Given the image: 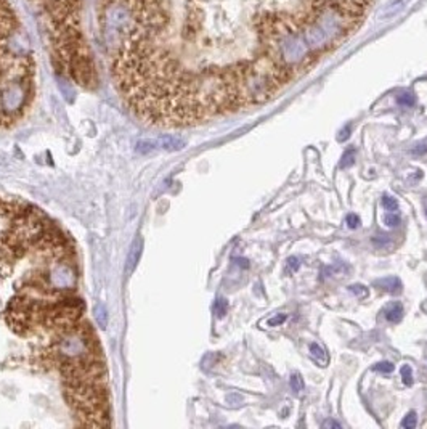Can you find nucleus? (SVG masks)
I'll list each match as a JSON object with an SVG mask.
<instances>
[{
  "label": "nucleus",
  "instance_id": "f257e3e1",
  "mask_svg": "<svg viewBox=\"0 0 427 429\" xmlns=\"http://www.w3.org/2000/svg\"><path fill=\"white\" fill-rule=\"evenodd\" d=\"M43 338V362L63 381L64 399L81 426H109V394L103 351L88 321L82 317L56 326Z\"/></svg>",
  "mask_w": 427,
  "mask_h": 429
},
{
  "label": "nucleus",
  "instance_id": "f03ea898",
  "mask_svg": "<svg viewBox=\"0 0 427 429\" xmlns=\"http://www.w3.org/2000/svg\"><path fill=\"white\" fill-rule=\"evenodd\" d=\"M324 37L336 48L350 36L353 27H357L358 18L339 0H312L307 13Z\"/></svg>",
  "mask_w": 427,
  "mask_h": 429
},
{
  "label": "nucleus",
  "instance_id": "7ed1b4c3",
  "mask_svg": "<svg viewBox=\"0 0 427 429\" xmlns=\"http://www.w3.org/2000/svg\"><path fill=\"white\" fill-rule=\"evenodd\" d=\"M376 286L382 288L384 291H389V293H400L402 291V281L395 278V276H390V278H382V280H378L374 283Z\"/></svg>",
  "mask_w": 427,
  "mask_h": 429
},
{
  "label": "nucleus",
  "instance_id": "20e7f679",
  "mask_svg": "<svg viewBox=\"0 0 427 429\" xmlns=\"http://www.w3.org/2000/svg\"><path fill=\"white\" fill-rule=\"evenodd\" d=\"M385 318L390 321V323H398L403 318V307L398 302L390 304L385 310Z\"/></svg>",
  "mask_w": 427,
  "mask_h": 429
},
{
  "label": "nucleus",
  "instance_id": "39448f33",
  "mask_svg": "<svg viewBox=\"0 0 427 429\" xmlns=\"http://www.w3.org/2000/svg\"><path fill=\"white\" fill-rule=\"evenodd\" d=\"M310 354H312V357L320 363V366H326V363H328V357H326V352L318 346L317 342L310 344Z\"/></svg>",
  "mask_w": 427,
  "mask_h": 429
},
{
  "label": "nucleus",
  "instance_id": "423d86ee",
  "mask_svg": "<svg viewBox=\"0 0 427 429\" xmlns=\"http://www.w3.org/2000/svg\"><path fill=\"white\" fill-rule=\"evenodd\" d=\"M353 162H355V148H348L341 158L339 167L341 169H347V167H350Z\"/></svg>",
  "mask_w": 427,
  "mask_h": 429
},
{
  "label": "nucleus",
  "instance_id": "0eeeda50",
  "mask_svg": "<svg viewBox=\"0 0 427 429\" xmlns=\"http://www.w3.org/2000/svg\"><path fill=\"white\" fill-rule=\"evenodd\" d=\"M397 101H398V105L406 106V108H411V106L416 105V97L411 92H403V93L398 95Z\"/></svg>",
  "mask_w": 427,
  "mask_h": 429
},
{
  "label": "nucleus",
  "instance_id": "6e6552de",
  "mask_svg": "<svg viewBox=\"0 0 427 429\" xmlns=\"http://www.w3.org/2000/svg\"><path fill=\"white\" fill-rule=\"evenodd\" d=\"M289 383H291V387H292V391H296V392H300L302 389H303V380H302V376H300V375H297V373L291 375V380H289Z\"/></svg>",
  "mask_w": 427,
  "mask_h": 429
},
{
  "label": "nucleus",
  "instance_id": "1a4fd4ad",
  "mask_svg": "<svg viewBox=\"0 0 427 429\" xmlns=\"http://www.w3.org/2000/svg\"><path fill=\"white\" fill-rule=\"evenodd\" d=\"M416 423H418L416 413H414V411H409V413L405 416V420L402 421V428H405V429H413L416 426Z\"/></svg>",
  "mask_w": 427,
  "mask_h": 429
},
{
  "label": "nucleus",
  "instance_id": "9d476101",
  "mask_svg": "<svg viewBox=\"0 0 427 429\" xmlns=\"http://www.w3.org/2000/svg\"><path fill=\"white\" fill-rule=\"evenodd\" d=\"M402 378H403V383L406 386L413 384V371H411V366H409V365H403L402 366Z\"/></svg>",
  "mask_w": 427,
  "mask_h": 429
},
{
  "label": "nucleus",
  "instance_id": "9b49d317",
  "mask_svg": "<svg viewBox=\"0 0 427 429\" xmlns=\"http://www.w3.org/2000/svg\"><path fill=\"white\" fill-rule=\"evenodd\" d=\"M382 206H384L385 209L390 211V212L398 209V203H397L395 198H392V196H384V198H382Z\"/></svg>",
  "mask_w": 427,
  "mask_h": 429
},
{
  "label": "nucleus",
  "instance_id": "f8f14e48",
  "mask_svg": "<svg viewBox=\"0 0 427 429\" xmlns=\"http://www.w3.org/2000/svg\"><path fill=\"white\" fill-rule=\"evenodd\" d=\"M393 368H395V366H393L392 362H379L373 366L374 371H381V373H392Z\"/></svg>",
  "mask_w": 427,
  "mask_h": 429
},
{
  "label": "nucleus",
  "instance_id": "ddd939ff",
  "mask_svg": "<svg viewBox=\"0 0 427 429\" xmlns=\"http://www.w3.org/2000/svg\"><path fill=\"white\" fill-rule=\"evenodd\" d=\"M348 291H352L353 294H357V296H368L366 286H362V285H352V286H348Z\"/></svg>",
  "mask_w": 427,
  "mask_h": 429
},
{
  "label": "nucleus",
  "instance_id": "4468645a",
  "mask_svg": "<svg viewBox=\"0 0 427 429\" xmlns=\"http://www.w3.org/2000/svg\"><path fill=\"white\" fill-rule=\"evenodd\" d=\"M286 320H288V315H286V314H278L277 317H273V318L268 320V326H278V325H281Z\"/></svg>",
  "mask_w": 427,
  "mask_h": 429
},
{
  "label": "nucleus",
  "instance_id": "2eb2a0df",
  "mask_svg": "<svg viewBox=\"0 0 427 429\" xmlns=\"http://www.w3.org/2000/svg\"><path fill=\"white\" fill-rule=\"evenodd\" d=\"M345 222L348 225V228H357L358 225H360V217L357 216V214H348L347 219H345Z\"/></svg>",
  "mask_w": 427,
  "mask_h": 429
},
{
  "label": "nucleus",
  "instance_id": "dca6fc26",
  "mask_svg": "<svg viewBox=\"0 0 427 429\" xmlns=\"http://www.w3.org/2000/svg\"><path fill=\"white\" fill-rule=\"evenodd\" d=\"M385 224L389 225V227H397L398 224H400V217L397 216V214H389V216L385 217Z\"/></svg>",
  "mask_w": 427,
  "mask_h": 429
},
{
  "label": "nucleus",
  "instance_id": "f3484780",
  "mask_svg": "<svg viewBox=\"0 0 427 429\" xmlns=\"http://www.w3.org/2000/svg\"><path fill=\"white\" fill-rule=\"evenodd\" d=\"M350 132H352V126H345L341 131V134L337 135V140H339V142H345V140L350 137Z\"/></svg>",
  "mask_w": 427,
  "mask_h": 429
},
{
  "label": "nucleus",
  "instance_id": "a211bd4d",
  "mask_svg": "<svg viewBox=\"0 0 427 429\" xmlns=\"http://www.w3.org/2000/svg\"><path fill=\"white\" fill-rule=\"evenodd\" d=\"M300 267V261L297 257H289L288 259V269L291 270V272H296V270H299Z\"/></svg>",
  "mask_w": 427,
  "mask_h": 429
},
{
  "label": "nucleus",
  "instance_id": "6ab92c4d",
  "mask_svg": "<svg viewBox=\"0 0 427 429\" xmlns=\"http://www.w3.org/2000/svg\"><path fill=\"white\" fill-rule=\"evenodd\" d=\"M225 312H227V301H225V299H220V301L217 302V315L218 317H223Z\"/></svg>",
  "mask_w": 427,
  "mask_h": 429
},
{
  "label": "nucleus",
  "instance_id": "aec40b11",
  "mask_svg": "<svg viewBox=\"0 0 427 429\" xmlns=\"http://www.w3.org/2000/svg\"><path fill=\"white\" fill-rule=\"evenodd\" d=\"M323 426H324V428H341V425H339V423H337V421H333V420L326 421Z\"/></svg>",
  "mask_w": 427,
  "mask_h": 429
},
{
  "label": "nucleus",
  "instance_id": "412c9836",
  "mask_svg": "<svg viewBox=\"0 0 427 429\" xmlns=\"http://www.w3.org/2000/svg\"><path fill=\"white\" fill-rule=\"evenodd\" d=\"M414 153H418V155L427 153V145H419V148H416V150H414Z\"/></svg>",
  "mask_w": 427,
  "mask_h": 429
},
{
  "label": "nucleus",
  "instance_id": "4be33fe9",
  "mask_svg": "<svg viewBox=\"0 0 427 429\" xmlns=\"http://www.w3.org/2000/svg\"><path fill=\"white\" fill-rule=\"evenodd\" d=\"M239 265H243V267H247V265H249V264H246L244 259H239Z\"/></svg>",
  "mask_w": 427,
  "mask_h": 429
},
{
  "label": "nucleus",
  "instance_id": "5701e85b",
  "mask_svg": "<svg viewBox=\"0 0 427 429\" xmlns=\"http://www.w3.org/2000/svg\"><path fill=\"white\" fill-rule=\"evenodd\" d=\"M426 216H427V209H426Z\"/></svg>",
  "mask_w": 427,
  "mask_h": 429
}]
</instances>
